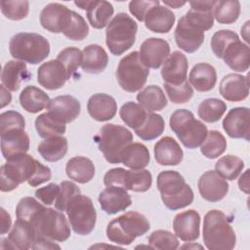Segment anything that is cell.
Segmentation results:
<instances>
[{"label": "cell", "mask_w": 250, "mask_h": 250, "mask_svg": "<svg viewBox=\"0 0 250 250\" xmlns=\"http://www.w3.org/2000/svg\"><path fill=\"white\" fill-rule=\"evenodd\" d=\"M65 212L70 227L77 234L88 235L94 230L97 212L90 197L76 194L67 203Z\"/></svg>", "instance_id": "cell-11"}, {"label": "cell", "mask_w": 250, "mask_h": 250, "mask_svg": "<svg viewBox=\"0 0 250 250\" xmlns=\"http://www.w3.org/2000/svg\"><path fill=\"white\" fill-rule=\"evenodd\" d=\"M158 4H160V2L158 0L131 1L129 3V11L139 21H144L147 11L151 7L158 5Z\"/></svg>", "instance_id": "cell-55"}, {"label": "cell", "mask_w": 250, "mask_h": 250, "mask_svg": "<svg viewBox=\"0 0 250 250\" xmlns=\"http://www.w3.org/2000/svg\"><path fill=\"white\" fill-rule=\"evenodd\" d=\"M99 203L103 211L113 215L125 211L132 203L127 189L120 187H106L99 195Z\"/></svg>", "instance_id": "cell-25"}, {"label": "cell", "mask_w": 250, "mask_h": 250, "mask_svg": "<svg viewBox=\"0 0 250 250\" xmlns=\"http://www.w3.org/2000/svg\"><path fill=\"white\" fill-rule=\"evenodd\" d=\"M227 148L225 136L217 130L208 132L204 142L200 146L201 153L208 159H215L222 155Z\"/></svg>", "instance_id": "cell-42"}, {"label": "cell", "mask_w": 250, "mask_h": 250, "mask_svg": "<svg viewBox=\"0 0 250 250\" xmlns=\"http://www.w3.org/2000/svg\"><path fill=\"white\" fill-rule=\"evenodd\" d=\"M156 162L163 166H176L180 164L184 157V152L178 142L172 137L161 138L153 148Z\"/></svg>", "instance_id": "cell-28"}, {"label": "cell", "mask_w": 250, "mask_h": 250, "mask_svg": "<svg viewBox=\"0 0 250 250\" xmlns=\"http://www.w3.org/2000/svg\"><path fill=\"white\" fill-rule=\"evenodd\" d=\"M188 63L187 57L180 51H174L167 60L161 69V76L166 84L181 85L188 81Z\"/></svg>", "instance_id": "cell-21"}, {"label": "cell", "mask_w": 250, "mask_h": 250, "mask_svg": "<svg viewBox=\"0 0 250 250\" xmlns=\"http://www.w3.org/2000/svg\"><path fill=\"white\" fill-rule=\"evenodd\" d=\"M243 168V160L232 154H228L221 157L215 164V171L222 178L229 181L235 180L242 172Z\"/></svg>", "instance_id": "cell-44"}, {"label": "cell", "mask_w": 250, "mask_h": 250, "mask_svg": "<svg viewBox=\"0 0 250 250\" xmlns=\"http://www.w3.org/2000/svg\"><path fill=\"white\" fill-rule=\"evenodd\" d=\"M65 172L70 180L79 184H86L94 178L96 171L91 159L85 156H74L67 161Z\"/></svg>", "instance_id": "cell-35"}, {"label": "cell", "mask_w": 250, "mask_h": 250, "mask_svg": "<svg viewBox=\"0 0 250 250\" xmlns=\"http://www.w3.org/2000/svg\"><path fill=\"white\" fill-rule=\"evenodd\" d=\"M164 5H167L169 7H172L174 9H178L184 5H186V2H181V1H163Z\"/></svg>", "instance_id": "cell-60"}, {"label": "cell", "mask_w": 250, "mask_h": 250, "mask_svg": "<svg viewBox=\"0 0 250 250\" xmlns=\"http://www.w3.org/2000/svg\"><path fill=\"white\" fill-rule=\"evenodd\" d=\"M149 229L150 224L143 214L129 211L108 223L106 237L116 244L129 245L136 237L146 233Z\"/></svg>", "instance_id": "cell-5"}, {"label": "cell", "mask_w": 250, "mask_h": 250, "mask_svg": "<svg viewBox=\"0 0 250 250\" xmlns=\"http://www.w3.org/2000/svg\"><path fill=\"white\" fill-rule=\"evenodd\" d=\"M149 161L148 148L141 143H131L121 154V163L132 170L144 169L148 165Z\"/></svg>", "instance_id": "cell-37"}, {"label": "cell", "mask_w": 250, "mask_h": 250, "mask_svg": "<svg viewBox=\"0 0 250 250\" xmlns=\"http://www.w3.org/2000/svg\"><path fill=\"white\" fill-rule=\"evenodd\" d=\"M169 124L181 143L190 149L200 146L208 134L206 125L195 119L193 113L188 109L174 111L170 116Z\"/></svg>", "instance_id": "cell-8"}, {"label": "cell", "mask_w": 250, "mask_h": 250, "mask_svg": "<svg viewBox=\"0 0 250 250\" xmlns=\"http://www.w3.org/2000/svg\"><path fill=\"white\" fill-rule=\"evenodd\" d=\"M57 60L63 65L67 78L70 79L82 64L83 54L76 47H67L59 53Z\"/></svg>", "instance_id": "cell-47"}, {"label": "cell", "mask_w": 250, "mask_h": 250, "mask_svg": "<svg viewBox=\"0 0 250 250\" xmlns=\"http://www.w3.org/2000/svg\"><path fill=\"white\" fill-rule=\"evenodd\" d=\"M238 38L237 33L234 31L229 29H221L213 34L210 42L211 49L217 58L222 59L223 54L229 44Z\"/></svg>", "instance_id": "cell-50"}, {"label": "cell", "mask_w": 250, "mask_h": 250, "mask_svg": "<svg viewBox=\"0 0 250 250\" xmlns=\"http://www.w3.org/2000/svg\"><path fill=\"white\" fill-rule=\"evenodd\" d=\"M194 248V247H197V248H202L201 245H191V246H182L181 248Z\"/></svg>", "instance_id": "cell-61"}, {"label": "cell", "mask_w": 250, "mask_h": 250, "mask_svg": "<svg viewBox=\"0 0 250 250\" xmlns=\"http://www.w3.org/2000/svg\"><path fill=\"white\" fill-rule=\"evenodd\" d=\"M148 244L152 249L175 250L179 247V240L176 234L164 229H157L148 236Z\"/></svg>", "instance_id": "cell-48"}, {"label": "cell", "mask_w": 250, "mask_h": 250, "mask_svg": "<svg viewBox=\"0 0 250 250\" xmlns=\"http://www.w3.org/2000/svg\"><path fill=\"white\" fill-rule=\"evenodd\" d=\"M105 160L111 164L121 163V154L133 143V134L127 128L112 123L104 125L94 138Z\"/></svg>", "instance_id": "cell-7"}, {"label": "cell", "mask_w": 250, "mask_h": 250, "mask_svg": "<svg viewBox=\"0 0 250 250\" xmlns=\"http://www.w3.org/2000/svg\"><path fill=\"white\" fill-rule=\"evenodd\" d=\"M35 128L41 138H50L55 136H62L64 134L66 127L51 116L48 112L42 113L35 119Z\"/></svg>", "instance_id": "cell-45"}, {"label": "cell", "mask_w": 250, "mask_h": 250, "mask_svg": "<svg viewBox=\"0 0 250 250\" xmlns=\"http://www.w3.org/2000/svg\"><path fill=\"white\" fill-rule=\"evenodd\" d=\"M249 76L229 73L223 77L219 91L221 96L229 102H240L249 95Z\"/></svg>", "instance_id": "cell-24"}, {"label": "cell", "mask_w": 250, "mask_h": 250, "mask_svg": "<svg viewBox=\"0 0 250 250\" xmlns=\"http://www.w3.org/2000/svg\"><path fill=\"white\" fill-rule=\"evenodd\" d=\"M240 10V2L237 0H219L215 3L213 16L219 23L231 24L239 18Z\"/></svg>", "instance_id": "cell-40"}, {"label": "cell", "mask_w": 250, "mask_h": 250, "mask_svg": "<svg viewBox=\"0 0 250 250\" xmlns=\"http://www.w3.org/2000/svg\"><path fill=\"white\" fill-rule=\"evenodd\" d=\"M87 110L90 116L100 122L112 119L117 111L115 99L104 93H97L91 96L87 103Z\"/></svg>", "instance_id": "cell-26"}, {"label": "cell", "mask_w": 250, "mask_h": 250, "mask_svg": "<svg viewBox=\"0 0 250 250\" xmlns=\"http://www.w3.org/2000/svg\"><path fill=\"white\" fill-rule=\"evenodd\" d=\"M0 213H1V234H5L11 229L12 220H11L10 214L4 208L0 209Z\"/></svg>", "instance_id": "cell-57"}, {"label": "cell", "mask_w": 250, "mask_h": 250, "mask_svg": "<svg viewBox=\"0 0 250 250\" xmlns=\"http://www.w3.org/2000/svg\"><path fill=\"white\" fill-rule=\"evenodd\" d=\"M74 13L62 4L50 3L40 13V23L50 32L64 34L72 22Z\"/></svg>", "instance_id": "cell-13"}, {"label": "cell", "mask_w": 250, "mask_h": 250, "mask_svg": "<svg viewBox=\"0 0 250 250\" xmlns=\"http://www.w3.org/2000/svg\"><path fill=\"white\" fill-rule=\"evenodd\" d=\"M50 101L49 96L35 86H26L20 94V104L29 113H37L43 110Z\"/></svg>", "instance_id": "cell-36"}, {"label": "cell", "mask_w": 250, "mask_h": 250, "mask_svg": "<svg viewBox=\"0 0 250 250\" xmlns=\"http://www.w3.org/2000/svg\"><path fill=\"white\" fill-rule=\"evenodd\" d=\"M104 183L105 187H120L136 192H145L151 187L152 176L146 169L126 170L118 167L105 173Z\"/></svg>", "instance_id": "cell-12"}, {"label": "cell", "mask_w": 250, "mask_h": 250, "mask_svg": "<svg viewBox=\"0 0 250 250\" xmlns=\"http://www.w3.org/2000/svg\"><path fill=\"white\" fill-rule=\"evenodd\" d=\"M157 188L164 205L170 210H179L190 205L194 194L185 178L177 171H162L157 176Z\"/></svg>", "instance_id": "cell-3"}, {"label": "cell", "mask_w": 250, "mask_h": 250, "mask_svg": "<svg viewBox=\"0 0 250 250\" xmlns=\"http://www.w3.org/2000/svg\"><path fill=\"white\" fill-rule=\"evenodd\" d=\"M14 128H25V120L23 116L15 110L2 112L0 115V130L5 131Z\"/></svg>", "instance_id": "cell-53"}, {"label": "cell", "mask_w": 250, "mask_h": 250, "mask_svg": "<svg viewBox=\"0 0 250 250\" xmlns=\"http://www.w3.org/2000/svg\"><path fill=\"white\" fill-rule=\"evenodd\" d=\"M68 144L66 138L62 136H55L46 138L38 146L37 151L42 158L48 162H56L64 157L67 152Z\"/></svg>", "instance_id": "cell-38"}, {"label": "cell", "mask_w": 250, "mask_h": 250, "mask_svg": "<svg viewBox=\"0 0 250 250\" xmlns=\"http://www.w3.org/2000/svg\"><path fill=\"white\" fill-rule=\"evenodd\" d=\"M164 88L169 100L176 104H185L188 102L193 96V89L188 81H186L181 85H171L164 83Z\"/></svg>", "instance_id": "cell-51"}, {"label": "cell", "mask_w": 250, "mask_h": 250, "mask_svg": "<svg viewBox=\"0 0 250 250\" xmlns=\"http://www.w3.org/2000/svg\"><path fill=\"white\" fill-rule=\"evenodd\" d=\"M31 248L32 249H55V248L60 249L61 247L58 244L53 243V240H50L45 237H37Z\"/></svg>", "instance_id": "cell-56"}, {"label": "cell", "mask_w": 250, "mask_h": 250, "mask_svg": "<svg viewBox=\"0 0 250 250\" xmlns=\"http://www.w3.org/2000/svg\"><path fill=\"white\" fill-rule=\"evenodd\" d=\"M82 54L81 68L84 72L97 74L103 72L107 66L108 56L102 46L98 44L88 45L83 49Z\"/></svg>", "instance_id": "cell-33"}, {"label": "cell", "mask_w": 250, "mask_h": 250, "mask_svg": "<svg viewBox=\"0 0 250 250\" xmlns=\"http://www.w3.org/2000/svg\"><path fill=\"white\" fill-rule=\"evenodd\" d=\"M175 14L165 6L160 4L151 7L145 17V25L155 33L169 32L175 23Z\"/></svg>", "instance_id": "cell-29"}, {"label": "cell", "mask_w": 250, "mask_h": 250, "mask_svg": "<svg viewBox=\"0 0 250 250\" xmlns=\"http://www.w3.org/2000/svg\"><path fill=\"white\" fill-rule=\"evenodd\" d=\"M1 132V151L7 160L29 149V137L24 128L8 129Z\"/></svg>", "instance_id": "cell-22"}, {"label": "cell", "mask_w": 250, "mask_h": 250, "mask_svg": "<svg viewBox=\"0 0 250 250\" xmlns=\"http://www.w3.org/2000/svg\"><path fill=\"white\" fill-rule=\"evenodd\" d=\"M36 237V231L29 222L17 219L12 230L5 239L8 242V248L27 250L32 247Z\"/></svg>", "instance_id": "cell-27"}, {"label": "cell", "mask_w": 250, "mask_h": 250, "mask_svg": "<svg viewBox=\"0 0 250 250\" xmlns=\"http://www.w3.org/2000/svg\"><path fill=\"white\" fill-rule=\"evenodd\" d=\"M0 90H1V107L3 108L4 106H6L11 103L12 95L10 94L9 90L5 88L3 85L0 86Z\"/></svg>", "instance_id": "cell-59"}, {"label": "cell", "mask_w": 250, "mask_h": 250, "mask_svg": "<svg viewBox=\"0 0 250 250\" xmlns=\"http://www.w3.org/2000/svg\"><path fill=\"white\" fill-rule=\"evenodd\" d=\"M51 176V169L48 166L29 154L21 153L7 159L1 166L0 189L3 192L12 191L24 182L31 187H37L48 182Z\"/></svg>", "instance_id": "cell-1"}, {"label": "cell", "mask_w": 250, "mask_h": 250, "mask_svg": "<svg viewBox=\"0 0 250 250\" xmlns=\"http://www.w3.org/2000/svg\"><path fill=\"white\" fill-rule=\"evenodd\" d=\"M30 73L26 64L21 61H9L3 67L1 73L2 85L9 91L16 92L23 81L28 80Z\"/></svg>", "instance_id": "cell-31"}, {"label": "cell", "mask_w": 250, "mask_h": 250, "mask_svg": "<svg viewBox=\"0 0 250 250\" xmlns=\"http://www.w3.org/2000/svg\"><path fill=\"white\" fill-rule=\"evenodd\" d=\"M176 44L187 53L197 51L204 42V30L185 15L180 18L174 31Z\"/></svg>", "instance_id": "cell-14"}, {"label": "cell", "mask_w": 250, "mask_h": 250, "mask_svg": "<svg viewBox=\"0 0 250 250\" xmlns=\"http://www.w3.org/2000/svg\"><path fill=\"white\" fill-rule=\"evenodd\" d=\"M173 229L177 237L186 242H192L200 234V216L197 211L190 209L175 216Z\"/></svg>", "instance_id": "cell-20"}, {"label": "cell", "mask_w": 250, "mask_h": 250, "mask_svg": "<svg viewBox=\"0 0 250 250\" xmlns=\"http://www.w3.org/2000/svg\"><path fill=\"white\" fill-rule=\"evenodd\" d=\"M9 51L14 59L37 64L49 56L50 43L38 33L20 32L11 38Z\"/></svg>", "instance_id": "cell-6"}, {"label": "cell", "mask_w": 250, "mask_h": 250, "mask_svg": "<svg viewBox=\"0 0 250 250\" xmlns=\"http://www.w3.org/2000/svg\"><path fill=\"white\" fill-rule=\"evenodd\" d=\"M2 14L9 20L21 21L28 15L29 2L28 1H7L3 0L0 3Z\"/></svg>", "instance_id": "cell-49"}, {"label": "cell", "mask_w": 250, "mask_h": 250, "mask_svg": "<svg viewBox=\"0 0 250 250\" xmlns=\"http://www.w3.org/2000/svg\"><path fill=\"white\" fill-rule=\"evenodd\" d=\"M223 128L229 137L250 140V112L246 106L231 108L223 120Z\"/></svg>", "instance_id": "cell-16"}, {"label": "cell", "mask_w": 250, "mask_h": 250, "mask_svg": "<svg viewBox=\"0 0 250 250\" xmlns=\"http://www.w3.org/2000/svg\"><path fill=\"white\" fill-rule=\"evenodd\" d=\"M238 187L240 190L245 192L246 194L249 193V169H247L239 178L238 180Z\"/></svg>", "instance_id": "cell-58"}, {"label": "cell", "mask_w": 250, "mask_h": 250, "mask_svg": "<svg viewBox=\"0 0 250 250\" xmlns=\"http://www.w3.org/2000/svg\"><path fill=\"white\" fill-rule=\"evenodd\" d=\"M197 187L201 197L209 202L222 200L229 191L228 182L213 170L206 171L200 176Z\"/></svg>", "instance_id": "cell-17"}, {"label": "cell", "mask_w": 250, "mask_h": 250, "mask_svg": "<svg viewBox=\"0 0 250 250\" xmlns=\"http://www.w3.org/2000/svg\"><path fill=\"white\" fill-rule=\"evenodd\" d=\"M74 4L80 9L86 11V17L89 21V23L97 29L107 26L109 20L114 13V9L111 3L104 0L75 1Z\"/></svg>", "instance_id": "cell-19"}, {"label": "cell", "mask_w": 250, "mask_h": 250, "mask_svg": "<svg viewBox=\"0 0 250 250\" xmlns=\"http://www.w3.org/2000/svg\"><path fill=\"white\" fill-rule=\"evenodd\" d=\"M24 221L29 222L33 226L37 237H45L53 241L62 242L70 236V228L62 212L47 208L43 204Z\"/></svg>", "instance_id": "cell-4"}, {"label": "cell", "mask_w": 250, "mask_h": 250, "mask_svg": "<svg viewBox=\"0 0 250 250\" xmlns=\"http://www.w3.org/2000/svg\"><path fill=\"white\" fill-rule=\"evenodd\" d=\"M222 59L232 70L243 72L249 68L250 50L249 46L240 39H236L226 48Z\"/></svg>", "instance_id": "cell-30"}, {"label": "cell", "mask_w": 250, "mask_h": 250, "mask_svg": "<svg viewBox=\"0 0 250 250\" xmlns=\"http://www.w3.org/2000/svg\"><path fill=\"white\" fill-rule=\"evenodd\" d=\"M60 192V186L51 183L43 188L35 190V196L45 205H52L55 203Z\"/></svg>", "instance_id": "cell-54"}, {"label": "cell", "mask_w": 250, "mask_h": 250, "mask_svg": "<svg viewBox=\"0 0 250 250\" xmlns=\"http://www.w3.org/2000/svg\"><path fill=\"white\" fill-rule=\"evenodd\" d=\"M202 236L204 245L209 250H231L236 243V235L229 218L220 210L206 213Z\"/></svg>", "instance_id": "cell-2"}, {"label": "cell", "mask_w": 250, "mask_h": 250, "mask_svg": "<svg viewBox=\"0 0 250 250\" xmlns=\"http://www.w3.org/2000/svg\"><path fill=\"white\" fill-rule=\"evenodd\" d=\"M170 55V45L162 38L151 37L146 39L140 47V60L147 67H160Z\"/></svg>", "instance_id": "cell-15"}, {"label": "cell", "mask_w": 250, "mask_h": 250, "mask_svg": "<svg viewBox=\"0 0 250 250\" xmlns=\"http://www.w3.org/2000/svg\"><path fill=\"white\" fill-rule=\"evenodd\" d=\"M80 193V188L77 185L70 181H63L60 184V192L55 201V208L59 211H65L69 200Z\"/></svg>", "instance_id": "cell-52"}, {"label": "cell", "mask_w": 250, "mask_h": 250, "mask_svg": "<svg viewBox=\"0 0 250 250\" xmlns=\"http://www.w3.org/2000/svg\"><path fill=\"white\" fill-rule=\"evenodd\" d=\"M119 115L128 127L136 130L145 122L147 111L140 104L127 102L120 107Z\"/></svg>", "instance_id": "cell-46"}, {"label": "cell", "mask_w": 250, "mask_h": 250, "mask_svg": "<svg viewBox=\"0 0 250 250\" xmlns=\"http://www.w3.org/2000/svg\"><path fill=\"white\" fill-rule=\"evenodd\" d=\"M215 3L216 1L189 2L190 9L185 14V16L204 31L209 30L214 25L213 10Z\"/></svg>", "instance_id": "cell-34"}, {"label": "cell", "mask_w": 250, "mask_h": 250, "mask_svg": "<svg viewBox=\"0 0 250 250\" xmlns=\"http://www.w3.org/2000/svg\"><path fill=\"white\" fill-rule=\"evenodd\" d=\"M148 74L149 68L141 62L137 51H133L122 58L116 69L119 86L129 93L141 90L146 83Z\"/></svg>", "instance_id": "cell-10"}, {"label": "cell", "mask_w": 250, "mask_h": 250, "mask_svg": "<svg viewBox=\"0 0 250 250\" xmlns=\"http://www.w3.org/2000/svg\"><path fill=\"white\" fill-rule=\"evenodd\" d=\"M66 80H68L66 71L58 60L46 62L37 69V82L47 90L60 89Z\"/></svg>", "instance_id": "cell-23"}, {"label": "cell", "mask_w": 250, "mask_h": 250, "mask_svg": "<svg viewBox=\"0 0 250 250\" xmlns=\"http://www.w3.org/2000/svg\"><path fill=\"white\" fill-rule=\"evenodd\" d=\"M137 101L147 111L162 110L167 105V99L162 89L157 85H148L139 92Z\"/></svg>", "instance_id": "cell-39"}, {"label": "cell", "mask_w": 250, "mask_h": 250, "mask_svg": "<svg viewBox=\"0 0 250 250\" xmlns=\"http://www.w3.org/2000/svg\"><path fill=\"white\" fill-rule=\"evenodd\" d=\"M165 129V122L160 114L147 112L145 122L135 130L136 135L144 141H152L158 138Z\"/></svg>", "instance_id": "cell-41"}, {"label": "cell", "mask_w": 250, "mask_h": 250, "mask_svg": "<svg viewBox=\"0 0 250 250\" xmlns=\"http://www.w3.org/2000/svg\"><path fill=\"white\" fill-rule=\"evenodd\" d=\"M226 110L227 104L225 102L216 98H210L199 104L197 114L203 121L207 123H214L221 119Z\"/></svg>", "instance_id": "cell-43"}, {"label": "cell", "mask_w": 250, "mask_h": 250, "mask_svg": "<svg viewBox=\"0 0 250 250\" xmlns=\"http://www.w3.org/2000/svg\"><path fill=\"white\" fill-rule=\"evenodd\" d=\"M188 82L198 92L211 91L217 82L215 67L206 62L196 63L189 72Z\"/></svg>", "instance_id": "cell-32"}, {"label": "cell", "mask_w": 250, "mask_h": 250, "mask_svg": "<svg viewBox=\"0 0 250 250\" xmlns=\"http://www.w3.org/2000/svg\"><path fill=\"white\" fill-rule=\"evenodd\" d=\"M48 113L62 123H70L78 117L81 111L80 102L70 95L58 96L47 105Z\"/></svg>", "instance_id": "cell-18"}, {"label": "cell", "mask_w": 250, "mask_h": 250, "mask_svg": "<svg viewBox=\"0 0 250 250\" xmlns=\"http://www.w3.org/2000/svg\"><path fill=\"white\" fill-rule=\"evenodd\" d=\"M137 22L126 13H118L109 21L105 30V42L111 54L120 56L136 41Z\"/></svg>", "instance_id": "cell-9"}]
</instances>
